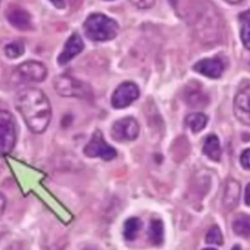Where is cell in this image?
Segmentation results:
<instances>
[{
    "label": "cell",
    "instance_id": "17",
    "mask_svg": "<svg viewBox=\"0 0 250 250\" xmlns=\"http://www.w3.org/2000/svg\"><path fill=\"white\" fill-rule=\"evenodd\" d=\"M186 125L193 132L197 133L203 130L208 122V117L203 112H191L186 116Z\"/></svg>",
    "mask_w": 250,
    "mask_h": 250
},
{
    "label": "cell",
    "instance_id": "1",
    "mask_svg": "<svg viewBox=\"0 0 250 250\" xmlns=\"http://www.w3.org/2000/svg\"><path fill=\"white\" fill-rule=\"evenodd\" d=\"M15 106L32 133L41 134L48 128L52 108L43 91L32 87L19 91L15 99Z\"/></svg>",
    "mask_w": 250,
    "mask_h": 250
},
{
    "label": "cell",
    "instance_id": "19",
    "mask_svg": "<svg viewBox=\"0 0 250 250\" xmlns=\"http://www.w3.org/2000/svg\"><path fill=\"white\" fill-rule=\"evenodd\" d=\"M233 231L242 237L250 236V215L238 214L232 221Z\"/></svg>",
    "mask_w": 250,
    "mask_h": 250
},
{
    "label": "cell",
    "instance_id": "31",
    "mask_svg": "<svg viewBox=\"0 0 250 250\" xmlns=\"http://www.w3.org/2000/svg\"><path fill=\"white\" fill-rule=\"evenodd\" d=\"M231 250H241V247H240L239 245H234V246L231 248Z\"/></svg>",
    "mask_w": 250,
    "mask_h": 250
},
{
    "label": "cell",
    "instance_id": "34",
    "mask_svg": "<svg viewBox=\"0 0 250 250\" xmlns=\"http://www.w3.org/2000/svg\"><path fill=\"white\" fill-rule=\"evenodd\" d=\"M105 1H110V0H105Z\"/></svg>",
    "mask_w": 250,
    "mask_h": 250
},
{
    "label": "cell",
    "instance_id": "24",
    "mask_svg": "<svg viewBox=\"0 0 250 250\" xmlns=\"http://www.w3.org/2000/svg\"><path fill=\"white\" fill-rule=\"evenodd\" d=\"M240 164L244 169L250 170V147L242 151L240 155Z\"/></svg>",
    "mask_w": 250,
    "mask_h": 250
},
{
    "label": "cell",
    "instance_id": "21",
    "mask_svg": "<svg viewBox=\"0 0 250 250\" xmlns=\"http://www.w3.org/2000/svg\"><path fill=\"white\" fill-rule=\"evenodd\" d=\"M240 20L242 21L240 37L244 47L250 51V11L240 15Z\"/></svg>",
    "mask_w": 250,
    "mask_h": 250
},
{
    "label": "cell",
    "instance_id": "20",
    "mask_svg": "<svg viewBox=\"0 0 250 250\" xmlns=\"http://www.w3.org/2000/svg\"><path fill=\"white\" fill-rule=\"evenodd\" d=\"M141 229H142V222L139 218L132 217L128 219L124 223V229H123L124 237L130 241L136 239Z\"/></svg>",
    "mask_w": 250,
    "mask_h": 250
},
{
    "label": "cell",
    "instance_id": "13",
    "mask_svg": "<svg viewBox=\"0 0 250 250\" xmlns=\"http://www.w3.org/2000/svg\"><path fill=\"white\" fill-rule=\"evenodd\" d=\"M192 68L204 76L215 79L222 75L224 71V64L219 58H209L197 62Z\"/></svg>",
    "mask_w": 250,
    "mask_h": 250
},
{
    "label": "cell",
    "instance_id": "12",
    "mask_svg": "<svg viewBox=\"0 0 250 250\" xmlns=\"http://www.w3.org/2000/svg\"><path fill=\"white\" fill-rule=\"evenodd\" d=\"M233 111L237 119L250 125V85L240 90L235 96Z\"/></svg>",
    "mask_w": 250,
    "mask_h": 250
},
{
    "label": "cell",
    "instance_id": "28",
    "mask_svg": "<svg viewBox=\"0 0 250 250\" xmlns=\"http://www.w3.org/2000/svg\"><path fill=\"white\" fill-rule=\"evenodd\" d=\"M244 201L247 206H250V183L246 186L244 193Z\"/></svg>",
    "mask_w": 250,
    "mask_h": 250
},
{
    "label": "cell",
    "instance_id": "11",
    "mask_svg": "<svg viewBox=\"0 0 250 250\" xmlns=\"http://www.w3.org/2000/svg\"><path fill=\"white\" fill-rule=\"evenodd\" d=\"M6 18L15 28L27 31L32 28V19L30 14L19 6H11L6 12Z\"/></svg>",
    "mask_w": 250,
    "mask_h": 250
},
{
    "label": "cell",
    "instance_id": "26",
    "mask_svg": "<svg viewBox=\"0 0 250 250\" xmlns=\"http://www.w3.org/2000/svg\"><path fill=\"white\" fill-rule=\"evenodd\" d=\"M6 205H7L6 196L2 192H0V215L3 214V212L5 211Z\"/></svg>",
    "mask_w": 250,
    "mask_h": 250
},
{
    "label": "cell",
    "instance_id": "33",
    "mask_svg": "<svg viewBox=\"0 0 250 250\" xmlns=\"http://www.w3.org/2000/svg\"><path fill=\"white\" fill-rule=\"evenodd\" d=\"M85 250H94V249H85Z\"/></svg>",
    "mask_w": 250,
    "mask_h": 250
},
{
    "label": "cell",
    "instance_id": "16",
    "mask_svg": "<svg viewBox=\"0 0 250 250\" xmlns=\"http://www.w3.org/2000/svg\"><path fill=\"white\" fill-rule=\"evenodd\" d=\"M203 152L213 161H220L222 156V148L220 140L215 134H210L204 141Z\"/></svg>",
    "mask_w": 250,
    "mask_h": 250
},
{
    "label": "cell",
    "instance_id": "18",
    "mask_svg": "<svg viewBox=\"0 0 250 250\" xmlns=\"http://www.w3.org/2000/svg\"><path fill=\"white\" fill-rule=\"evenodd\" d=\"M148 237L153 245H160L164 239V226L160 219H151L148 228Z\"/></svg>",
    "mask_w": 250,
    "mask_h": 250
},
{
    "label": "cell",
    "instance_id": "4",
    "mask_svg": "<svg viewBox=\"0 0 250 250\" xmlns=\"http://www.w3.org/2000/svg\"><path fill=\"white\" fill-rule=\"evenodd\" d=\"M17 141L16 122L12 113L0 109V154H9L15 147Z\"/></svg>",
    "mask_w": 250,
    "mask_h": 250
},
{
    "label": "cell",
    "instance_id": "2",
    "mask_svg": "<svg viewBox=\"0 0 250 250\" xmlns=\"http://www.w3.org/2000/svg\"><path fill=\"white\" fill-rule=\"evenodd\" d=\"M190 25L195 38L204 45L219 43L225 31L221 14L208 0L197 2L189 16Z\"/></svg>",
    "mask_w": 250,
    "mask_h": 250
},
{
    "label": "cell",
    "instance_id": "10",
    "mask_svg": "<svg viewBox=\"0 0 250 250\" xmlns=\"http://www.w3.org/2000/svg\"><path fill=\"white\" fill-rule=\"evenodd\" d=\"M84 49V42L79 34H71L65 41L62 51L60 53L57 62L60 65L68 63L73 58L80 54Z\"/></svg>",
    "mask_w": 250,
    "mask_h": 250
},
{
    "label": "cell",
    "instance_id": "15",
    "mask_svg": "<svg viewBox=\"0 0 250 250\" xmlns=\"http://www.w3.org/2000/svg\"><path fill=\"white\" fill-rule=\"evenodd\" d=\"M239 197H240V184L234 179L228 180L225 185L224 194H223V204L225 208L229 211L234 209L239 202Z\"/></svg>",
    "mask_w": 250,
    "mask_h": 250
},
{
    "label": "cell",
    "instance_id": "8",
    "mask_svg": "<svg viewBox=\"0 0 250 250\" xmlns=\"http://www.w3.org/2000/svg\"><path fill=\"white\" fill-rule=\"evenodd\" d=\"M140 126L131 116L116 120L111 127V137L116 142H130L138 138Z\"/></svg>",
    "mask_w": 250,
    "mask_h": 250
},
{
    "label": "cell",
    "instance_id": "22",
    "mask_svg": "<svg viewBox=\"0 0 250 250\" xmlns=\"http://www.w3.org/2000/svg\"><path fill=\"white\" fill-rule=\"evenodd\" d=\"M4 52L8 58L17 59L24 53V45L21 41H13L5 46Z\"/></svg>",
    "mask_w": 250,
    "mask_h": 250
},
{
    "label": "cell",
    "instance_id": "9",
    "mask_svg": "<svg viewBox=\"0 0 250 250\" xmlns=\"http://www.w3.org/2000/svg\"><path fill=\"white\" fill-rule=\"evenodd\" d=\"M140 96L139 87L131 81L119 84L111 96V105L114 108H124L130 105Z\"/></svg>",
    "mask_w": 250,
    "mask_h": 250
},
{
    "label": "cell",
    "instance_id": "27",
    "mask_svg": "<svg viewBox=\"0 0 250 250\" xmlns=\"http://www.w3.org/2000/svg\"><path fill=\"white\" fill-rule=\"evenodd\" d=\"M57 9H63L65 7V0H49Z\"/></svg>",
    "mask_w": 250,
    "mask_h": 250
},
{
    "label": "cell",
    "instance_id": "25",
    "mask_svg": "<svg viewBox=\"0 0 250 250\" xmlns=\"http://www.w3.org/2000/svg\"><path fill=\"white\" fill-rule=\"evenodd\" d=\"M131 2L139 9H149L154 5L155 0H131Z\"/></svg>",
    "mask_w": 250,
    "mask_h": 250
},
{
    "label": "cell",
    "instance_id": "3",
    "mask_svg": "<svg viewBox=\"0 0 250 250\" xmlns=\"http://www.w3.org/2000/svg\"><path fill=\"white\" fill-rule=\"evenodd\" d=\"M118 29L119 25L116 21L101 13L89 15L83 23L86 37L96 42H104L115 38Z\"/></svg>",
    "mask_w": 250,
    "mask_h": 250
},
{
    "label": "cell",
    "instance_id": "7",
    "mask_svg": "<svg viewBox=\"0 0 250 250\" xmlns=\"http://www.w3.org/2000/svg\"><path fill=\"white\" fill-rule=\"evenodd\" d=\"M14 75L21 82H42L48 75V69L41 62L26 61L16 67Z\"/></svg>",
    "mask_w": 250,
    "mask_h": 250
},
{
    "label": "cell",
    "instance_id": "32",
    "mask_svg": "<svg viewBox=\"0 0 250 250\" xmlns=\"http://www.w3.org/2000/svg\"><path fill=\"white\" fill-rule=\"evenodd\" d=\"M203 250H216L215 248H205V249H203Z\"/></svg>",
    "mask_w": 250,
    "mask_h": 250
},
{
    "label": "cell",
    "instance_id": "14",
    "mask_svg": "<svg viewBox=\"0 0 250 250\" xmlns=\"http://www.w3.org/2000/svg\"><path fill=\"white\" fill-rule=\"evenodd\" d=\"M185 103L192 108L200 109L207 106L210 103L209 96L200 87L188 86L184 91Z\"/></svg>",
    "mask_w": 250,
    "mask_h": 250
},
{
    "label": "cell",
    "instance_id": "23",
    "mask_svg": "<svg viewBox=\"0 0 250 250\" xmlns=\"http://www.w3.org/2000/svg\"><path fill=\"white\" fill-rule=\"evenodd\" d=\"M205 240L207 243L210 244H216V245H222L224 243L223 233L218 226H213L206 233Z\"/></svg>",
    "mask_w": 250,
    "mask_h": 250
},
{
    "label": "cell",
    "instance_id": "6",
    "mask_svg": "<svg viewBox=\"0 0 250 250\" xmlns=\"http://www.w3.org/2000/svg\"><path fill=\"white\" fill-rule=\"evenodd\" d=\"M83 152L88 157H100L106 161L112 160L117 155L115 148L104 141L100 130H97L92 135V138L84 146Z\"/></svg>",
    "mask_w": 250,
    "mask_h": 250
},
{
    "label": "cell",
    "instance_id": "5",
    "mask_svg": "<svg viewBox=\"0 0 250 250\" xmlns=\"http://www.w3.org/2000/svg\"><path fill=\"white\" fill-rule=\"evenodd\" d=\"M54 88L62 97L87 98L90 95V90L85 83L66 74H62L55 78Z\"/></svg>",
    "mask_w": 250,
    "mask_h": 250
},
{
    "label": "cell",
    "instance_id": "30",
    "mask_svg": "<svg viewBox=\"0 0 250 250\" xmlns=\"http://www.w3.org/2000/svg\"><path fill=\"white\" fill-rule=\"evenodd\" d=\"M169 1H170L171 5H172L173 7H176V6H177V2H178V0H169Z\"/></svg>",
    "mask_w": 250,
    "mask_h": 250
},
{
    "label": "cell",
    "instance_id": "29",
    "mask_svg": "<svg viewBox=\"0 0 250 250\" xmlns=\"http://www.w3.org/2000/svg\"><path fill=\"white\" fill-rule=\"evenodd\" d=\"M228 3H230V4H238L240 3L242 0H226Z\"/></svg>",
    "mask_w": 250,
    "mask_h": 250
}]
</instances>
